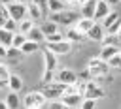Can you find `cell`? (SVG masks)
Masks as SVG:
<instances>
[{
    "label": "cell",
    "instance_id": "cell-21",
    "mask_svg": "<svg viewBox=\"0 0 121 109\" xmlns=\"http://www.w3.org/2000/svg\"><path fill=\"white\" fill-rule=\"evenodd\" d=\"M66 8H68V4L64 0H47V11L49 13H57V11H62Z\"/></svg>",
    "mask_w": 121,
    "mask_h": 109
},
{
    "label": "cell",
    "instance_id": "cell-19",
    "mask_svg": "<svg viewBox=\"0 0 121 109\" xmlns=\"http://www.w3.org/2000/svg\"><path fill=\"white\" fill-rule=\"evenodd\" d=\"M26 39H30V41H36V43H42V41H45V34L42 32V28L40 26H32L30 28V32L26 34Z\"/></svg>",
    "mask_w": 121,
    "mask_h": 109
},
{
    "label": "cell",
    "instance_id": "cell-32",
    "mask_svg": "<svg viewBox=\"0 0 121 109\" xmlns=\"http://www.w3.org/2000/svg\"><path fill=\"white\" fill-rule=\"evenodd\" d=\"M9 19V13H8V8L6 6H0V28H4L6 21Z\"/></svg>",
    "mask_w": 121,
    "mask_h": 109
},
{
    "label": "cell",
    "instance_id": "cell-34",
    "mask_svg": "<svg viewBox=\"0 0 121 109\" xmlns=\"http://www.w3.org/2000/svg\"><path fill=\"white\" fill-rule=\"evenodd\" d=\"M108 64H110V68H121V51H119L115 56H112V58L108 60Z\"/></svg>",
    "mask_w": 121,
    "mask_h": 109
},
{
    "label": "cell",
    "instance_id": "cell-4",
    "mask_svg": "<svg viewBox=\"0 0 121 109\" xmlns=\"http://www.w3.org/2000/svg\"><path fill=\"white\" fill-rule=\"evenodd\" d=\"M21 101H23V107H25V109H42L47 100H45V96H43L42 90H40V92L34 90V92H28Z\"/></svg>",
    "mask_w": 121,
    "mask_h": 109
},
{
    "label": "cell",
    "instance_id": "cell-2",
    "mask_svg": "<svg viewBox=\"0 0 121 109\" xmlns=\"http://www.w3.org/2000/svg\"><path fill=\"white\" fill-rule=\"evenodd\" d=\"M87 68H89L93 79H96V77H104V75L110 71V64H108L106 60H102L100 56H93V58L87 62Z\"/></svg>",
    "mask_w": 121,
    "mask_h": 109
},
{
    "label": "cell",
    "instance_id": "cell-42",
    "mask_svg": "<svg viewBox=\"0 0 121 109\" xmlns=\"http://www.w3.org/2000/svg\"><path fill=\"white\" fill-rule=\"evenodd\" d=\"M13 0H0V6H9Z\"/></svg>",
    "mask_w": 121,
    "mask_h": 109
},
{
    "label": "cell",
    "instance_id": "cell-40",
    "mask_svg": "<svg viewBox=\"0 0 121 109\" xmlns=\"http://www.w3.org/2000/svg\"><path fill=\"white\" fill-rule=\"evenodd\" d=\"M4 58H8V47L0 45V60H4Z\"/></svg>",
    "mask_w": 121,
    "mask_h": 109
},
{
    "label": "cell",
    "instance_id": "cell-12",
    "mask_svg": "<svg viewBox=\"0 0 121 109\" xmlns=\"http://www.w3.org/2000/svg\"><path fill=\"white\" fill-rule=\"evenodd\" d=\"M43 15H45V13L42 11V8H40L38 4H34V2H28V4H26V17H28V19H32V21L36 23V21H42Z\"/></svg>",
    "mask_w": 121,
    "mask_h": 109
},
{
    "label": "cell",
    "instance_id": "cell-49",
    "mask_svg": "<svg viewBox=\"0 0 121 109\" xmlns=\"http://www.w3.org/2000/svg\"><path fill=\"white\" fill-rule=\"evenodd\" d=\"M62 109H70V107H66V105H64V107H62Z\"/></svg>",
    "mask_w": 121,
    "mask_h": 109
},
{
    "label": "cell",
    "instance_id": "cell-35",
    "mask_svg": "<svg viewBox=\"0 0 121 109\" xmlns=\"http://www.w3.org/2000/svg\"><path fill=\"white\" fill-rule=\"evenodd\" d=\"M78 79H79V81H91L93 77H91V71H89V68L81 70V71L78 73Z\"/></svg>",
    "mask_w": 121,
    "mask_h": 109
},
{
    "label": "cell",
    "instance_id": "cell-18",
    "mask_svg": "<svg viewBox=\"0 0 121 109\" xmlns=\"http://www.w3.org/2000/svg\"><path fill=\"white\" fill-rule=\"evenodd\" d=\"M6 105H8V109H21L23 107V101H21V98L17 96V92H11L9 90V94L6 96Z\"/></svg>",
    "mask_w": 121,
    "mask_h": 109
},
{
    "label": "cell",
    "instance_id": "cell-1",
    "mask_svg": "<svg viewBox=\"0 0 121 109\" xmlns=\"http://www.w3.org/2000/svg\"><path fill=\"white\" fill-rule=\"evenodd\" d=\"M79 17H81V13L79 11H76V9H62V11H57V13H49V19L51 21H55L59 26H74L78 21H79Z\"/></svg>",
    "mask_w": 121,
    "mask_h": 109
},
{
    "label": "cell",
    "instance_id": "cell-48",
    "mask_svg": "<svg viewBox=\"0 0 121 109\" xmlns=\"http://www.w3.org/2000/svg\"><path fill=\"white\" fill-rule=\"evenodd\" d=\"M83 2H85V0H79V4H83Z\"/></svg>",
    "mask_w": 121,
    "mask_h": 109
},
{
    "label": "cell",
    "instance_id": "cell-36",
    "mask_svg": "<svg viewBox=\"0 0 121 109\" xmlns=\"http://www.w3.org/2000/svg\"><path fill=\"white\" fill-rule=\"evenodd\" d=\"M119 28H121V17H119L112 26H108V28H106V32H108V34H117V30H119Z\"/></svg>",
    "mask_w": 121,
    "mask_h": 109
},
{
    "label": "cell",
    "instance_id": "cell-14",
    "mask_svg": "<svg viewBox=\"0 0 121 109\" xmlns=\"http://www.w3.org/2000/svg\"><path fill=\"white\" fill-rule=\"evenodd\" d=\"M64 38L70 41V43H81V41H85V34H81L76 26H68V30L64 32Z\"/></svg>",
    "mask_w": 121,
    "mask_h": 109
},
{
    "label": "cell",
    "instance_id": "cell-16",
    "mask_svg": "<svg viewBox=\"0 0 121 109\" xmlns=\"http://www.w3.org/2000/svg\"><path fill=\"white\" fill-rule=\"evenodd\" d=\"M119 51H121V49H119V45H104V47L100 49V54H98V56H100L102 60H106V62H108V60H110L112 56H115Z\"/></svg>",
    "mask_w": 121,
    "mask_h": 109
},
{
    "label": "cell",
    "instance_id": "cell-44",
    "mask_svg": "<svg viewBox=\"0 0 121 109\" xmlns=\"http://www.w3.org/2000/svg\"><path fill=\"white\" fill-rule=\"evenodd\" d=\"M106 2H108V4H110V6H115V4H119V2H121V0H106Z\"/></svg>",
    "mask_w": 121,
    "mask_h": 109
},
{
    "label": "cell",
    "instance_id": "cell-13",
    "mask_svg": "<svg viewBox=\"0 0 121 109\" xmlns=\"http://www.w3.org/2000/svg\"><path fill=\"white\" fill-rule=\"evenodd\" d=\"M42 54H43V64H45V70L55 71V70H57V66H59L57 54H55V53H51L49 49H43V51H42Z\"/></svg>",
    "mask_w": 121,
    "mask_h": 109
},
{
    "label": "cell",
    "instance_id": "cell-7",
    "mask_svg": "<svg viewBox=\"0 0 121 109\" xmlns=\"http://www.w3.org/2000/svg\"><path fill=\"white\" fill-rule=\"evenodd\" d=\"M45 49H49L51 53H55L57 56L59 54H68L72 51V43L68 39H62V41H53V43H45Z\"/></svg>",
    "mask_w": 121,
    "mask_h": 109
},
{
    "label": "cell",
    "instance_id": "cell-28",
    "mask_svg": "<svg viewBox=\"0 0 121 109\" xmlns=\"http://www.w3.org/2000/svg\"><path fill=\"white\" fill-rule=\"evenodd\" d=\"M26 41V34H21V32H15L13 34V41H11V45L13 47H17V49H21V45Z\"/></svg>",
    "mask_w": 121,
    "mask_h": 109
},
{
    "label": "cell",
    "instance_id": "cell-43",
    "mask_svg": "<svg viewBox=\"0 0 121 109\" xmlns=\"http://www.w3.org/2000/svg\"><path fill=\"white\" fill-rule=\"evenodd\" d=\"M8 86V81H4V79H0V88H6Z\"/></svg>",
    "mask_w": 121,
    "mask_h": 109
},
{
    "label": "cell",
    "instance_id": "cell-25",
    "mask_svg": "<svg viewBox=\"0 0 121 109\" xmlns=\"http://www.w3.org/2000/svg\"><path fill=\"white\" fill-rule=\"evenodd\" d=\"M38 47H40V43L26 39V41L21 45V53H23V54H32V53H36V51H38Z\"/></svg>",
    "mask_w": 121,
    "mask_h": 109
},
{
    "label": "cell",
    "instance_id": "cell-8",
    "mask_svg": "<svg viewBox=\"0 0 121 109\" xmlns=\"http://www.w3.org/2000/svg\"><path fill=\"white\" fill-rule=\"evenodd\" d=\"M55 81L64 83V85H74V83H78V73L72 70H59L55 73Z\"/></svg>",
    "mask_w": 121,
    "mask_h": 109
},
{
    "label": "cell",
    "instance_id": "cell-47",
    "mask_svg": "<svg viewBox=\"0 0 121 109\" xmlns=\"http://www.w3.org/2000/svg\"><path fill=\"white\" fill-rule=\"evenodd\" d=\"M115 36H117V38H119V41H121V28L117 30V34H115Z\"/></svg>",
    "mask_w": 121,
    "mask_h": 109
},
{
    "label": "cell",
    "instance_id": "cell-31",
    "mask_svg": "<svg viewBox=\"0 0 121 109\" xmlns=\"http://www.w3.org/2000/svg\"><path fill=\"white\" fill-rule=\"evenodd\" d=\"M96 107V100H91V98H83L79 109H95Z\"/></svg>",
    "mask_w": 121,
    "mask_h": 109
},
{
    "label": "cell",
    "instance_id": "cell-3",
    "mask_svg": "<svg viewBox=\"0 0 121 109\" xmlns=\"http://www.w3.org/2000/svg\"><path fill=\"white\" fill-rule=\"evenodd\" d=\"M64 88H66V85H64V83L51 81V83H45V85H43L42 92H43L45 100L53 101V100H60V98H62V94H64Z\"/></svg>",
    "mask_w": 121,
    "mask_h": 109
},
{
    "label": "cell",
    "instance_id": "cell-10",
    "mask_svg": "<svg viewBox=\"0 0 121 109\" xmlns=\"http://www.w3.org/2000/svg\"><path fill=\"white\" fill-rule=\"evenodd\" d=\"M85 36H87V39H91V41H102V38L106 36V28L102 26V23H98V21H96Z\"/></svg>",
    "mask_w": 121,
    "mask_h": 109
},
{
    "label": "cell",
    "instance_id": "cell-39",
    "mask_svg": "<svg viewBox=\"0 0 121 109\" xmlns=\"http://www.w3.org/2000/svg\"><path fill=\"white\" fill-rule=\"evenodd\" d=\"M30 2L38 4V6L42 8V11H43V13H47V0H30Z\"/></svg>",
    "mask_w": 121,
    "mask_h": 109
},
{
    "label": "cell",
    "instance_id": "cell-9",
    "mask_svg": "<svg viewBox=\"0 0 121 109\" xmlns=\"http://www.w3.org/2000/svg\"><path fill=\"white\" fill-rule=\"evenodd\" d=\"M60 101H62V105H66V107H70V109H79V105H81V101H83V96H81L79 92L62 94Z\"/></svg>",
    "mask_w": 121,
    "mask_h": 109
},
{
    "label": "cell",
    "instance_id": "cell-5",
    "mask_svg": "<svg viewBox=\"0 0 121 109\" xmlns=\"http://www.w3.org/2000/svg\"><path fill=\"white\" fill-rule=\"evenodd\" d=\"M8 8V13H9V19H13V21H23V19H26V4H19V2H11L9 6H6Z\"/></svg>",
    "mask_w": 121,
    "mask_h": 109
},
{
    "label": "cell",
    "instance_id": "cell-30",
    "mask_svg": "<svg viewBox=\"0 0 121 109\" xmlns=\"http://www.w3.org/2000/svg\"><path fill=\"white\" fill-rule=\"evenodd\" d=\"M62 39H66L64 38V34L59 30V32H55V34H49V36H45V43H53V41H62Z\"/></svg>",
    "mask_w": 121,
    "mask_h": 109
},
{
    "label": "cell",
    "instance_id": "cell-29",
    "mask_svg": "<svg viewBox=\"0 0 121 109\" xmlns=\"http://www.w3.org/2000/svg\"><path fill=\"white\" fill-rule=\"evenodd\" d=\"M21 56H23L21 49H17V47H13V45L8 47V58H9V60H19Z\"/></svg>",
    "mask_w": 121,
    "mask_h": 109
},
{
    "label": "cell",
    "instance_id": "cell-23",
    "mask_svg": "<svg viewBox=\"0 0 121 109\" xmlns=\"http://www.w3.org/2000/svg\"><path fill=\"white\" fill-rule=\"evenodd\" d=\"M13 34H15V32H9V30H6V28H0V45L9 47L11 41H13Z\"/></svg>",
    "mask_w": 121,
    "mask_h": 109
},
{
    "label": "cell",
    "instance_id": "cell-27",
    "mask_svg": "<svg viewBox=\"0 0 121 109\" xmlns=\"http://www.w3.org/2000/svg\"><path fill=\"white\" fill-rule=\"evenodd\" d=\"M100 43H102V47H104V45H119V38H117L115 34H108V32H106V36L102 38Z\"/></svg>",
    "mask_w": 121,
    "mask_h": 109
},
{
    "label": "cell",
    "instance_id": "cell-33",
    "mask_svg": "<svg viewBox=\"0 0 121 109\" xmlns=\"http://www.w3.org/2000/svg\"><path fill=\"white\" fill-rule=\"evenodd\" d=\"M51 81H55V71L43 70V73H42V83L45 85V83H51Z\"/></svg>",
    "mask_w": 121,
    "mask_h": 109
},
{
    "label": "cell",
    "instance_id": "cell-22",
    "mask_svg": "<svg viewBox=\"0 0 121 109\" xmlns=\"http://www.w3.org/2000/svg\"><path fill=\"white\" fill-rule=\"evenodd\" d=\"M40 28H42V32H43L45 36H49V34H55V32H59V28H60V26H59L55 21L47 19V21H43V23H42V26H40Z\"/></svg>",
    "mask_w": 121,
    "mask_h": 109
},
{
    "label": "cell",
    "instance_id": "cell-45",
    "mask_svg": "<svg viewBox=\"0 0 121 109\" xmlns=\"http://www.w3.org/2000/svg\"><path fill=\"white\" fill-rule=\"evenodd\" d=\"M0 109H8V105H6V101H0Z\"/></svg>",
    "mask_w": 121,
    "mask_h": 109
},
{
    "label": "cell",
    "instance_id": "cell-26",
    "mask_svg": "<svg viewBox=\"0 0 121 109\" xmlns=\"http://www.w3.org/2000/svg\"><path fill=\"white\" fill-rule=\"evenodd\" d=\"M119 17H121V15H119L117 11H113V9H112V11H110V13H108V15H106V17L102 19V26H104V28L112 26V24H113V23H115V21H117Z\"/></svg>",
    "mask_w": 121,
    "mask_h": 109
},
{
    "label": "cell",
    "instance_id": "cell-46",
    "mask_svg": "<svg viewBox=\"0 0 121 109\" xmlns=\"http://www.w3.org/2000/svg\"><path fill=\"white\" fill-rule=\"evenodd\" d=\"M13 2H19V4H28L30 0H13Z\"/></svg>",
    "mask_w": 121,
    "mask_h": 109
},
{
    "label": "cell",
    "instance_id": "cell-24",
    "mask_svg": "<svg viewBox=\"0 0 121 109\" xmlns=\"http://www.w3.org/2000/svg\"><path fill=\"white\" fill-rule=\"evenodd\" d=\"M32 26H34V21L26 17V19H23V21L17 23V32H21V34H28Z\"/></svg>",
    "mask_w": 121,
    "mask_h": 109
},
{
    "label": "cell",
    "instance_id": "cell-38",
    "mask_svg": "<svg viewBox=\"0 0 121 109\" xmlns=\"http://www.w3.org/2000/svg\"><path fill=\"white\" fill-rule=\"evenodd\" d=\"M4 28H6V30H9V32H17V21L8 19V21H6V24H4Z\"/></svg>",
    "mask_w": 121,
    "mask_h": 109
},
{
    "label": "cell",
    "instance_id": "cell-37",
    "mask_svg": "<svg viewBox=\"0 0 121 109\" xmlns=\"http://www.w3.org/2000/svg\"><path fill=\"white\" fill-rule=\"evenodd\" d=\"M9 68L6 66V64H0V79H4V81H8L9 79Z\"/></svg>",
    "mask_w": 121,
    "mask_h": 109
},
{
    "label": "cell",
    "instance_id": "cell-11",
    "mask_svg": "<svg viewBox=\"0 0 121 109\" xmlns=\"http://www.w3.org/2000/svg\"><path fill=\"white\" fill-rule=\"evenodd\" d=\"M96 2H98V0H85L83 4H79V13H81V17H87V19H95Z\"/></svg>",
    "mask_w": 121,
    "mask_h": 109
},
{
    "label": "cell",
    "instance_id": "cell-6",
    "mask_svg": "<svg viewBox=\"0 0 121 109\" xmlns=\"http://www.w3.org/2000/svg\"><path fill=\"white\" fill-rule=\"evenodd\" d=\"M104 96V88L100 85H96L95 79L85 83V90H83V98H91V100H98Z\"/></svg>",
    "mask_w": 121,
    "mask_h": 109
},
{
    "label": "cell",
    "instance_id": "cell-41",
    "mask_svg": "<svg viewBox=\"0 0 121 109\" xmlns=\"http://www.w3.org/2000/svg\"><path fill=\"white\" fill-rule=\"evenodd\" d=\"M64 2H66L68 6H78V4H79V0H64Z\"/></svg>",
    "mask_w": 121,
    "mask_h": 109
},
{
    "label": "cell",
    "instance_id": "cell-20",
    "mask_svg": "<svg viewBox=\"0 0 121 109\" xmlns=\"http://www.w3.org/2000/svg\"><path fill=\"white\" fill-rule=\"evenodd\" d=\"M95 23H96L95 19H87V17H79V21H78V23H76L74 26H76V28H78V30H79L81 34H87V32L91 30V26H93Z\"/></svg>",
    "mask_w": 121,
    "mask_h": 109
},
{
    "label": "cell",
    "instance_id": "cell-15",
    "mask_svg": "<svg viewBox=\"0 0 121 109\" xmlns=\"http://www.w3.org/2000/svg\"><path fill=\"white\" fill-rule=\"evenodd\" d=\"M110 11H112V6L106 0H98L96 2V9H95V21H102Z\"/></svg>",
    "mask_w": 121,
    "mask_h": 109
},
{
    "label": "cell",
    "instance_id": "cell-17",
    "mask_svg": "<svg viewBox=\"0 0 121 109\" xmlns=\"http://www.w3.org/2000/svg\"><path fill=\"white\" fill-rule=\"evenodd\" d=\"M23 77L21 75H17V73H11L9 75V79H8V88L11 90V92H19L21 88H23Z\"/></svg>",
    "mask_w": 121,
    "mask_h": 109
}]
</instances>
